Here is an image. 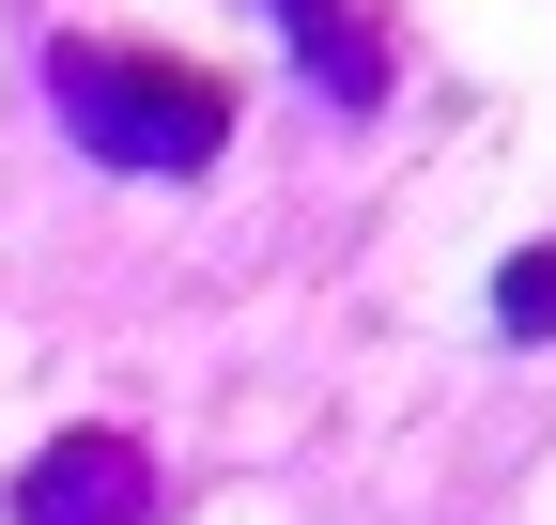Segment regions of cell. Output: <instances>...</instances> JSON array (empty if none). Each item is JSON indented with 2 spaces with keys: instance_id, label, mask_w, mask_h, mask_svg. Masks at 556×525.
<instances>
[{
  "instance_id": "7a4b0ae2",
  "label": "cell",
  "mask_w": 556,
  "mask_h": 525,
  "mask_svg": "<svg viewBox=\"0 0 556 525\" xmlns=\"http://www.w3.org/2000/svg\"><path fill=\"white\" fill-rule=\"evenodd\" d=\"M16 525H155L170 510V479H155V433H124V418H62L31 464H16V495H0Z\"/></svg>"
},
{
  "instance_id": "6da1fadb",
  "label": "cell",
  "mask_w": 556,
  "mask_h": 525,
  "mask_svg": "<svg viewBox=\"0 0 556 525\" xmlns=\"http://www.w3.org/2000/svg\"><path fill=\"white\" fill-rule=\"evenodd\" d=\"M47 124L78 140L93 170H139V185H201L248 124V78L201 62L170 31H62L47 47Z\"/></svg>"
},
{
  "instance_id": "277c9868",
  "label": "cell",
  "mask_w": 556,
  "mask_h": 525,
  "mask_svg": "<svg viewBox=\"0 0 556 525\" xmlns=\"http://www.w3.org/2000/svg\"><path fill=\"white\" fill-rule=\"evenodd\" d=\"M495 341H510V356H556V232L495 262Z\"/></svg>"
},
{
  "instance_id": "3957f363",
  "label": "cell",
  "mask_w": 556,
  "mask_h": 525,
  "mask_svg": "<svg viewBox=\"0 0 556 525\" xmlns=\"http://www.w3.org/2000/svg\"><path fill=\"white\" fill-rule=\"evenodd\" d=\"M263 31L294 47V78L340 108V124H371L402 93V0H263Z\"/></svg>"
}]
</instances>
